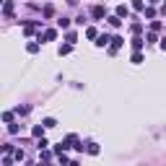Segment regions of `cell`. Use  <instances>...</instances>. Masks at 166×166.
I'll use <instances>...</instances> for the list:
<instances>
[{
    "label": "cell",
    "instance_id": "1",
    "mask_svg": "<svg viewBox=\"0 0 166 166\" xmlns=\"http://www.w3.org/2000/svg\"><path fill=\"white\" fill-rule=\"evenodd\" d=\"M104 13H106V11L101 8V5H96V8L91 11V16H93V18H104Z\"/></svg>",
    "mask_w": 166,
    "mask_h": 166
},
{
    "label": "cell",
    "instance_id": "2",
    "mask_svg": "<svg viewBox=\"0 0 166 166\" xmlns=\"http://www.w3.org/2000/svg\"><path fill=\"white\" fill-rule=\"evenodd\" d=\"M117 18H127V5H117Z\"/></svg>",
    "mask_w": 166,
    "mask_h": 166
},
{
    "label": "cell",
    "instance_id": "3",
    "mask_svg": "<svg viewBox=\"0 0 166 166\" xmlns=\"http://www.w3.org/2000/svg\"><path fill=\"white\" fill-rule=\"evenodd\" d=\"M86 150H88L91 156H96V153H99V146H96V143H88V146H86Z\"/></svg>",
    "mask_w": 166,
    "mask_h": 166
},
{
    "label": "cell",
    "instance_id": "4",
    "mask_svg": "<svg viewBox=\"0 0 166 166\" xmlns=\"http://www.w3.org/2000/svg\"><path fill=\"white\" fill-rule=\"evenodd\" d=\"M55 37H57V31H55V29H47V31H44V39H47V42H52Z\"/></svg>",
    "mask_w": 166,
    "mask_h": 166
},
{
    "label": "cell",
    "instance_id": "5",
    "mask_svg": "<svg viewBox=\"0 0 166 166\" xmlns=\"http://www.w3.org/2000/svg\"><path fill=\"white\" fill-rule=\"evenodd\" d=\"M96 39H99V42H96L99 47H106V44H109V39H112V37H106V34H104V37H96Z\"/></svg>",
    "mask_w": 166,
    "mask_h": 166
},
{
    "label": "cell",
    "instance_id": "6",
    "mask_svg": "<svg viewBox=\"0 0 166 166\" xmlns=\"http://www.w3.org/2000/svg\"><path fill=\"white\" fill-rule=\"evenodd\" d=\"M31 132H34V135H37V138H42V132H44V125H37V127H34V130H31Z\"/></svg>",
    "mask_w": 166,
    "mask_h": 166
},
{
    "label": "cell",
    "instance_id": "7",
    "mask_svg": "<svg viewBox=\"0 0 166 166\" xmlns=\"http://www.w3.org/2000/svg\"><path fill=\"white\" fill-rule=\"evenodd\" d=\"M140 47H143V39L135 37V39H132V49H140Z\"/></svg>",
    "mask_w": 166,
    "mask_h": 166
},
{
    "label": "cell",
    "instance_id": "8",
    "mask_svg": "<svg viewBox=\"0 0 166 166\" xmlns=\"http://www.w3.org/2000/svg\"><path fill=\"white\" fill-rule=\"evenodd\" d=\"M86 37H88V39H96L99 34H96V29H86Z\"/></svg>",
    "mask_w": 166,
    "mask_h": 166
},
{
    "label": "cell",
    "instance_id": "9",
    "mask_svg": "<svg viewBox=\"0 0 166 166\" xmlns=\"http://www.w3.org/2000/svg\"><path fill=\"white\" fill-rule=\"evenodd\" d=\"M57 26H60V29H68L70 21H68V18H60V21H57Z\"/></svg>",
    "mask_w": 166,
    "mask_h": 166
},
{
    "label": "cell",
    "instance_id": "10",
    "mask_svg": "<svg viewBox=\"0 0 166 166\" xmlns=\"http://www.w3.org/2000/svg\"><path fill=\"white\" fill-rule=\"evenodd\" d=\"M42 125H44V127H55V125H57V122H55V119H52V117H47V119H44V122H42Z\"/></svg>",
    "mask_w": 166,
    "mask_h": 166
},
{
    "label": "cell",
    "instance_id": "11",
    "mask_svg": "<svg viewBox=\"0 0 166 166\" xmlns=\"http://www.w3.org/2000/svg\"><path fill=\"white\" fill-rule=\"evenodd\" d=\"M70 49H73V44H65V47H60V55H70Z\"/></svg>",
    "mask_w": 166,
    "mask_h": 166
},
{
    "label": "cell",
    "instance_id": "12",
    "mask_svg": "<svg viewBox=\"0 0 166 166\" xmlns=\"http://www.w3.org/2000/svg\"><path fill=\"white\" fill-rule=\"evenodd\" d=\"M130 29H132V34H140V31H143V24H132Z\"/></svg>",
    "mask_w": 166,
    "mask_h": 166
},
{
    "label": "cell",
    "instance_id": "13",
    "mask_svg": "<svg viewBox=\"0 0 166 166\" xmlns=\"http://www.w3.org/2000/svg\"><path fill=\"white\" fill-rule=\"evenodd\" d=\"M132 8H135V11H143L146 5H143V0H135V3H132Z\"/></svg>",
    "mask_w": 166,
    "mask_h": 166
},
{
    "label": "cell",
    "instance_id": "14",
    "mask_svg": "<svg viewBox=\"0 0 166 166\" xmlns=\"http://www.w3.org/2000/svg\"><path fill=\"white\" fill-rule=\"evenodd\" d=\"M29 52H31V55L39 52V44H37V42H31V44H29Z\"/></svg>",
    "mask_w": 166,
    "mask_h": 166
},
{
    "label": "cell",
    "instance_id": "15",
    "mask_svg": "<svg viewBox=\"0 0 166 166\" xmlns=\"http://www.w3.org/2000/svg\"><path fill=\"white\" fill-rule=\"evenodd\" d=\"M109 24H112V26H114V29H117V26H119V24H122V21H119V18H117V16H112V18H109Z\"/></svg>",
    "mask_w": 166,
    "mask_h": 166
},
{
    "label": "cell",
    "instance_id": "16",
    "mask_svg": "<svg viewBox=\"0 0 166 166\" xmlns=\"http://www.w3.org/2000/svg\"><path fill=\"white\" fill-rule=\"evenodd\" d=\"M3 11L8 13V16H11V13H13V3H5V5H3Z\"/></svg>",
    "mask_w": 166,
    "mask_h": 166
}]
</instances>
